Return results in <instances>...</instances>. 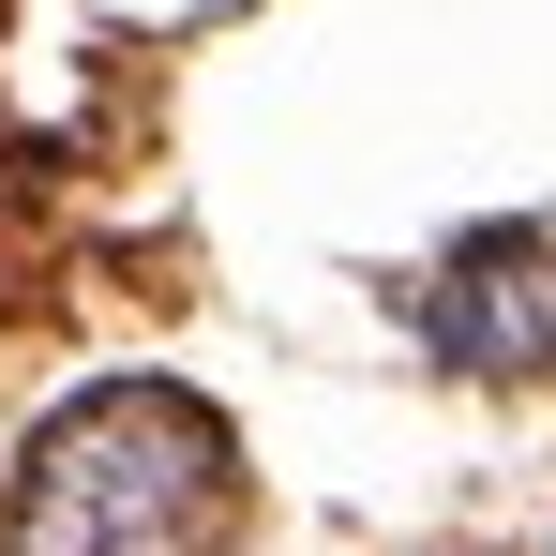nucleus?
Returning <instances> with one entry per match:
<instances>
[{
    "label": "nucleus",
    "instance_id": "nucleus-1",
    "mask_svg": "<svg viewBox=\"0 0 556 556\" xmlns=\"http://www.w3.org/2000/svg\"><path fill=\"white\" fill-rule=\"evenodd\" d=\"M226 527H241V437L181 376H105L46 406L0 481L15 556H226Z\"/></svg>",
    "mask_w": 556,
    "mask_h": 556
},
{
    "label": "nucleus",
    "instance_id": "nucleus-2",
    "mask_svg": "<svg viewBox=\"0 0 556 556\" xmlns=\"http://www.w3.org/2000/svg\"><path fill=\"white\" fill-rule=\"evenodd\" d=\"M437 346H452V376H556V241L542 226H481L437 256Z\"/></svg>",
    "mask_w": 556,
    "mask_h": 556
}]
</instances>
